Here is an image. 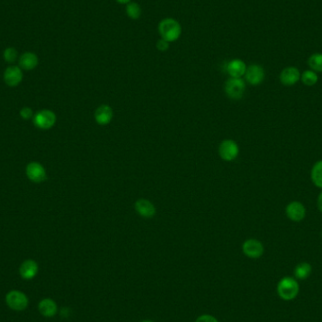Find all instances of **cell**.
Returning <instances> with one entry per match:
<instances>
[{"instance_id":"cell-1","label":"cell","mask_w":322,"mask_h":322,"mask_svg":"<svg viewBox=\"0 0 322 322\" xmlns=\"http://www.w3.org/2000/svg\"><path fill=\"white\" fill-rule=\"evenodd\" d=\"M299 293L300 285L296 278L286 276L278 282L277 294L283 301H293L298 297Z\"/></svg>"},{"instance_id":"cell-2","label":"cell","mask_w":322,"mask_h":322,"mask_svg":"<svg viewBox=\"0 0 322 322\" xmlns=\"http://www.w3.org/2000/svg\"><path fill=\"white\" fill-rule=\"evenodd\" d=\"M159 33L162 39L171 43L178 40L182 33V28L175 19L165 18L159 24Z\"/></svg>"},{"instance_id":"cell-3","label":"cell","mask_w":322,"mask_h":322,"mask_svg":"<svg viewBox=\"0 0 322 322\" xmlns=\"http://www.w3.org/2000/svg\"><path fill=\"white\" fill-rule=\"evenodd\" d=\"M5 301L9 308L14 311H24L28 306L27 295L19 290L9 291L6 295Z\"/></svg>"},{"instance_id":"cell-4","label":"cell","mask_w":322,"mask_h":322,"mask_svg":"<svg viewBox=\"0 0 322 322\" xmlns=\"http://www.w3.org/2000/svg\"><path fill=\"white\" fill-rule=\"evenodd\" d=\"M246 89V84L242 78H231L226 81L225 84V92L227 96L230 98L238 99L242 98L244 92Z\"/></svg>"},{"instance_id":"cell-5","label":"cell","mask_w":322,"mask_h":322,"mask_svg":"<svg viewBox=\"0 0 322 322\" xmlns=\"http://www.w3.org/2000/svg\"><path fill=\"white\" fill-rule=\"evenodd\" d=\"M240 153L238 143L233 140H225L219 147V155L225 161H232L237 159Z\"/></svg>"},{"instance_id":"cell-6","label":"cell","mask_w":322,"mask_h":322,"mask_svg":"<svg viewBox=\"0 0 322 322\" xmlns=\"http://www.w3.org/2000/svg\"><path fill=\"white\" fill-rule=\"evenodd\" d=\"M242 250L247 257L251 259H257L264 253V246L259 241L250 239L243 243Z\"/></svg>"},{"instance_id":"cell-7","label":"cell","mask_w":322,"mask_h":322,"mask_svg":"<svg viewBox=\"0 0 322 322\" xmlns=\"http://www.w3.org/2000/svg\"><path fill=\"white\" fill-rule=\"evenodd\" d=\"M286 215L290 221L294 223H300L306 216L305 206H304V204L298 201L291 202L286 206Z\"/></svg>"},{"instance_id":"cell-8","label":"cell","mask_w":322,"mask_h":322,"mask_svg":"<svg viewBox=\"0 0 322 322\" xmlns=\"http://www.w3.org/2000/svg\"><path fill=\"white\" fill-rule=\"evenodd\" d=\"M245 79L250 85L257 86L265 80V70L261 65L251 64L249 67H247Z\"/></svg>"},{"instance_id":"cell-9","label":"cell","mask_w":322,"mask_h":322,"mask_svg":"<svg viewBox=\"0 0 322 322\" xmlns=\"http://www.w3.org/2000/svg\"><path fill=\"white\" fill-rule=\"evenodd\" d=\"M57 117L53 111L44 109L38 112L34 117L35 125L41 129H49L51 128L56 123Z\"/></svg>"},{"instance_id":"cell-10","label":"cell","mask_w":322,"mask_h":322,"mask_svg":"<svg viewBox=\"0 0 322 322\" xmlns=\"http://www.w3.org/2000/svg\"><path fill=\"white\" fill-rule=\"evenodd\" d=\"M301 80V72L297 68L293 66L286 67L280 74V81L281 83L286 86L290 87L295 85Z\"/></svg>"},{"instance_id":"cell-11","label":"cell","mask_w":322,"mask_h":322,"mask_svg":"<svg viewBox=\"0 0 322 322\" xmlns=\"http://www.w3.org/2000/svg\"><path fill=\"white\" fill-rule=\"evenodd\" d=\"M27 175L35 183H42L46 179V171L43 165L38 162H31L27 165Z\"/></svg>"},{"instance_id":"cell-12","label":"cell","mask_w":322,"mask_h":322,"mask_svg":"<svg viewBox=\"0 0 322 322\" xmlns=\"http://www.w3.org/2000/svg\"><path fill=\"white\" fill-rule=\"evenodd\" d=\"M39 267L37 262L32 259H27L24 261L20 268H19V273L20 276L25 280H31L35 277L38 273Z\"/></svg>"},{"instance_id":"cell-13","label":"cell","mask_w":322,"mask_h":322,"mask_svg":"<svg viewBox=\"0 0 322 322\" xmlns=\"http://www.w3.org/2000/svg\"><path fill=\"white\" fill-rule=\"evenodd\" d=\"M135 209L137 213L143 218L149 219L156 215V207L152 203L146 199H140L135 204Z\"/></svg>"},{"instance_id":"cell-14","label":"cell","mask_w":322,"mask_h":322,"mask_svg":"<svg viewBox=\"0 0 322 322\" xmlns=\"http://www.w3.org/2000/svg\"><path fill=\"white\" fill-rule=\"evenodd\" d=\"M113 117L112 108L107 105H102L96 108L94 112V119L100 125H107L111 122Z\"/></svg>"},{"instance_id":"cell-15","label":"cell","mask_w":322,"mask_h":322,"mask_svg":"<svg viewBox=\"0 0 322 322\" xmlns=\"http://www.w3.org/2000/svg\"><path fill=\"white\" fill-rule=\"evenodd\" d=\"M226 70H227V73L229 74V76L231 78L240 79V78H242L243 76H245V73L247 70V66L242 60L235 59V60H232L231 62H229V63L227 64Z\"/></svg>"},{"instance_id":"cell-16","label":"cell","mask_w":322,"mask_h":322,"mask_svg":"<svg viewBox=\"0 0 322 322\" xmlns=\"http://www.w3.org/2000/svg\"><path fill=\"white\" fill-rule=\"evenodd\" d=\"M23 74L19 67L11 66L4 73V80L10 87H15L22 81Z\"/></svg>"},{"instance_id":"cell-17","label":"cell","mask_w":322,"mask_h":322,"mask_svg":"<svg viewBox=\"0 0 322 322\" xmlns=\"http://www.w3.org/2000/svg\"><path fill=\"white\" fill-rule=\"evenodd\" d=\"M39 312L45 318H53L58 312V306L52 299H44L38 304Z\"/></svg>"},{"instance_id":"cell-18","label":"cell","mask_w":322,"mask_h":322,"mask_svg":"<svg viewBox=\"0 0 322 322\" xmlns=\"http://www.w3.org/2000/svg\"><path fill=\"white\" fill-rule=\"evenodd\" d=\"M312 273V266L307 262L299 263L294 268V278L298 281H304L310 277Z\"/></svg>"},{"instance_id":"cell-19","label":"cell","mask_w":322,"mask_h":322,"mask_svg":"<svg viewBox=\"0 0 322 322\" xmlns=\"http://www.w3.org/2000/svg\"><path fill=\"white\" fill-rule=\"evenodd\" d=\"M19 64L25 70H32L38 65V58L35 54L27 52L21 57Z\"/></svg>"},{"instance_id":"cell-20","label":"cell","mask_w":322,"mask_h":322,"mask_svg":"<svg viewBox=\"0 0 322 322\" xmlns=\"http://www.w3.org/2000/svg\"><path fill=\"white\" fill-rule=\"evenodd\" d=\"M311 179L316 187L322 188V161H319L314 164L311 170Z\"/></svg>"},{"instance_id":"cell-21","label":"cell","mask_w":322,"mask_h":322,"mask_svg":"<svg viewBox=\"0 0 322 322\" xmlns=\"http://www.w3.org/2000/svg\"><path fill=\"white\" fill-rule=\"evenodd\" d=\"M308 66L312 71L322 73V54L315 53L311 55L307 61Z\"/></svg>"},{"instance_id":"cell-22","label":"cell","mask_w":322,"mask_h":322,"mask_svg":"<svg viewBox=\"0 0 322 322\" xmlns=\"http://www.w3.org/2000/svg\"><path fill=\"white\" fill-rule=\"evenodd\" d=\"M301 80L305 86L312 87L318 83L319 77L316 72L312 71V70H306L301 75Z\"/></svg>"},{"instance_id":"cell-23","label":"cell","mask_w":322,"mask_h":322,"mask_svg":"<svg viewBox=\"0 0 322 322\" xmlns=\"http://www.w3.org/2000/svg\"><path fill=\"white\" fill-rule=\"evenodd\" d=\"M125 12H126L127 16L130 19L137 20V19L141 17V15H142V9H141V6L138 3L130 2V3L126 4Z\"/></svg>"},{"instance_id":"cell-24","label":"cell","mask_w":322,"mask_h":322,"mask_svg":"<svg viewBox=\"0 0 322 322\" xmlns=\"http://www.w3.org/2000/svg\"><path fill=\"white\" fill-rule=\"evenodd\" d=\"M4 58H5L6 62L13 63L17 58V52L14 48H8L4 52Z\"/></svg>"},{"instance_id":"cell-25","label":"cell","mask_w":322,"mask_h":322,"mask_svg":"<svg viewBox=\"0 0 322 322\" xmlns=\"http://www.w3.org/2000/svg\"><path fill=\"white\" fill-rule=\"evenodd\" d=\"M157 45V48H158L159 51H161V52H165V51H167V50L169 49V47H170V43L167 42V41H165L164 39L161 38V39L157 42V45Z\"/></svg>"},{"instance_id":"cell-26","label":"cell","mask_w":322,"mask_h":322,"mask_svg":"<svg viewBox=\"0 0 322 322\" xmlns=\"http://www.w3.org/2000/svg\"><path fill=\"white\" fill-rule=\"evenodd\" d=\"M20 115H21L22 118H24L26 120H28V119H30L31 117L33 116V112H32L31 108H29V107H24V108L21 109Z\"/></svg>"},{"instance_id":"cell-27","label":"cell","mask_w":322,"mask_h":322,"mask_svg":"<svg viewBox=\"0 0 322 322\" xmlns=\"http://www.w3.org/2000/svg\"><path fill=\"white\" fill-rule=\"evenodd\" d=\"M195 322H218V321L210 315H203L199 317Z\"/></svg>"},{"instance_id":"cell-28","label":"cell","mask_w":322,"mask_h":322,"mask_svg":"<svg viewBox=\"0 0 322 322\" xmlns=\"http://www.w3.org/2000/svg\"><path fill=\"white\" fill-rule=\"evenodd\" d=\"M317 205H318V208L319 210L322 213V192L318 197V201H317Z\"/></svg>"},{"instance_id":"cell-29","label":"cell","mask_w":322,"mask_h":322,"mask_svg":"<svg viewBox=\"0 0 322 322\" xmlns=\"http://www.w3.org/2000/svg\"><path fill=\"white\" fill-rule=\"evenodd\" d=\"M116 1L120 4H128L131 2V0H116Z\"/></svg>"},{"instance_id":"cell-30","label":"cell","mask_w":322,"mask_h":322,"mask_svg":"<svg viewBox=\"0 0 322 322\" xmlns=\"http://www.w3.org/2000/svg\"><path fill=\"white\" fill-rule=\"evenodd\" d=\"M152 322V321H143V322Z\"/></svg>"}]
</instances>
